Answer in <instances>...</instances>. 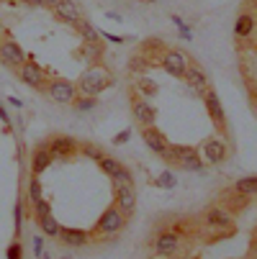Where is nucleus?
I'll return each mask as SVG.
<instances>
[{
  "mask_svg": "<svg viewBox=\"0 0 257 259\" xmlns=\"http://www.w3.org/2000/svg\"><path fill=\"white\" fill-rule=\"evenodd\" d=\"M108 85H111V77H108L105 72H100V69H88V72H83L80 80H78V93L90 95V98H98Z\"/></svg>",
  "mask_w": 257,
  "mask_h": 259,
  "instance_id": "nucleus-1",
  "label": "nucleus"
},
{
  "mask_svg": "<svg viewBox=\"0 0 257 259\" xmlns=\"http://www.w3.org/2000/svg\"><path fill=\"white\" fill-rule=\"evenodd\" d=\"M121 229H124V213H121L116 205L105 208V210H103V215L98 218V234L114 236V234H119Z\"/></svg>",
  "mask_w": 257,
  "mask_h": 259,
  "instance_id": "nucleus-2",
  "label": "nucleus"
},
{
  "mask_svg": "<svg viewBox=\"0 0 257 259\" xmlns=\"http://www.w3.org/2000/svg\"><path fill=\"white\" fill-rule=\"evenodd\" d=\"M47 146H49V152H52L54 159H69V157H75L80 152L78 141L69 139V136H52L47 141Z\"/></svg>",
  "mask_w": 257,
  "mask_h": 259,
  "instance_id": "nucleus-3",
  "label": "nucleus"
},
{
  "mask_svg": "<svg viewBox=\"0 0 257 259\" xmlns=\"http://www.w3.org/2000/svg\"><path fill=\"white\" fill-rule=\"evenodd\" d=\"M47 93H49V98L54 103H72V100H75V95H78V85L69 82V80L57 77V80H52L47 85Z\"/></svg>",
  "mask_w": 257,
  "mask_h": 259,
  "instance_id": "nucleus-4",
  "label": "nucleus"
},
{
  "mask_svg": "<svg viewBox=\"0 0 257 259\" xmlns=\"http://www.w3.org/2000/svg\"><path fill=\"white\" fill-rule=\"evenodd\" d=\"M21 80L28 85V88H33V90H47V77H44V69L36 64L33 59H28V62H23V67H21Z\"/></svg>",
  "mask_w": 257,
  "mask_h": 259,
  "instance_id": "nucleus-5",
  "label": "nucleus"
},
{
  "mask_svg": "<svg viewBox=\"0 0 257 259\" xmlns=\"http://www.w3.org/2000/svg\"><path fill=\"white\" fill-rule=\"evenodd\" d=\"M203 100H206V110H208V118L213 121V126H216L218 131H224V126H227V118H224V108H222V100H218L216 90L206 88V93H203Z\"/></svg>",
  "mask_w": 257,
  "mask_h": 259,
  "instance_id": "nucleus-6",
  "label": "nucleus"
},
{
  "mask_svg": "<svg viewBox=\"0 0 257 259\" xmlns=\"http://www.w3.org/2000/svg\"><path fill=\"white\" fill-rule=\"evenodd\" d=\"M0 62L8 67H23L26 62V52L21 49V44H16L13 39L0 41Z\"/></svg>",
  "mask_w": 257,
  "mask_h": 259,
  "instance_id": "nucleus-7",
  "label": "nucleus"
},
{
  "mask_svg": "<svg viewBox=\"0 0 257 259\" xmlns=\"http://www.w3.org/2000/svg\"><path fill=\"white\" fill-rule=\"evenodd\" d=\"M98 167L111 177L114 182H124V185H131V172L119 162V159H114V157H103L100 162H98Z\"/></svg>",
  "mask_w": 257,
  "mask_h": 259,
  "instance_id": "nucleus-8",
  "label": "nucleus"
},
{
  "mask_svg": "<svg viewBox=\"0 0 257 259\" xmlns=\"http://www.w3.org/2000/svg\"><path fill=\"white\" fill-rule=\"evenodd\" d=\"M116 185V208L121 213H131L136 208V190L134 185H124V182H114Z\"/></svg>",
  "mask_w": 257,
  "mask_h": 259,
  "instance_id": "nucleus-9",
  "label": "nucleus"
},
{
  "mask_svg": "<svg viewBox=\"0 0 257 259\" xmlns=\"http://www.w3.org/2000/svg\"><path fill=\"white\" fill-rule=\"evenodd\" d=\"M141 136H144V144L150 146L152 152H157L160 157H165L167 159V152H170V144L165 141V136L155 128V126H144V131H141Z\"/></svg>",
  "mask_w": 257,
  "mask_h": 259,
  "instance_id": "nucleus-10",
  "label": "nucleus"
},
{
  "mask_svg": "<svg viewBox=\"0 0 257 259\" xmlns=\"http://www.w3.org/2000/svg\"><path fill=\"white\" fill-rule=\"evenodd\" d=\"M162 67L170 72L172 77H182V72H186V67H188V57L182 52H177V49H170L162 57Z\"/></svg>",
  "mask_w": 257,
  "mask_h": 259,
  "instance_id": "nucleus-11",
  "label": "nucleus"
},
{
  "mask_svg": "<svg viewBox=\"0 0 257 259\" xmlns=\"http://www.w3.org/2000/svg\"><path fill=\"white\" fill-rule=\"evenodd\" d=\"M54 16L62 21V23H80L83 21V11L75 0H62V3L54 8Z\"/></svg>",
  "mask_w": 257,
  "mask_h": 259,
  "instance_id": "nucleus-12",
  "label": "nucleus"
},
{
  "mask_svg": "<svg viewBox=\"0 0 257 259\" xmlns=\"http://www.w3.org/2000/svg\"><path fill=\"white\" fill-rule=\"evenodd\" d=\"M52 162H54V157H52V152H49L47 141H44V144H39V146L33 149V157H31V175L39 177V175H42Z\"/></svg>",
  "mask_w": 257,
  "mask_h": 259,
  "instance_id": "nucleus-13",
  "label": "nucleus"
},
{
  "mask_svg": "<svg viewBox=\"0 0 257 259\" xmlns=\"http://www.w3.org/2000/svg\"><path fill=\"white\" fill-rule=\"evenodd\" d=\"M203 157L211 164H222L227 159V144L222 139H206L203 144Z\"/></svg>",
  "mask_w": 257,
  "mask_h": 259,
  "instance_id": "nucleus-14",
  "label": "nucleus"
},
{
  "mask_svg": "<svg viewBox=\"0 0 257 259\" xmlns=\"http://www.w3.org/2000/svg\"><path fill=\"white\" fill-rule=\"evenodd\" d=\"M131 110H134V118H136L141 126H155L157 113H155V108H152L150 103H146V100L134 98V100H131Z\"/></svg>",
  "mask_w": 257,
  "mask_h": 259,
  "instance_id": "nucleus-15",
  "label": "nucleus"
},
{
  "mask_svg": "<svg viewBox=\"0 0 257 259\" xmlns=\"http://www.w3.org/2000/svg\"><path fill=\"white\" fill-rule=\"evenodd\" d=\"M182 77L188 80V85H191L193 90H203V93H206V88H208V77H206V69H201L198 64H191V62H188L186 72H182Z\"/></svg>",
  "mask_w": 257,
  "mask_h": 259,
  "instance_id": "nucleus-16",
  "label": "nucleus"
},
{
  "mask_svg": "<svg viewBox=\"0 0 257 259\" xmlns=\"http://www.w3.org/2000/svg\"><path fill=\"white\" fill-rule=\"evenodd\" d=\"M177 246H180V244H177V236H175L172 231H165V234H160L157 241H155V254L167 256V254H175Z\"/></svg>",
  "mask_w": 257,
  "mask_h": 259,
  "instance_id": "nucleus-17",
  "label": "nucleus"
},
{
  "mask_svg": "<svg viewBox=\"0 0 257 259\" xmlns=\"http://www.w3.org/2000/svg\"><path fill=\"white\" fill-rule=\"evenodd\" d=\"M206 226H216V229L232 226L229 210H227V208H208V210H206Z\"/></svg>",
  "mask_w": 257,
  "mask_h": 259,
  "instance_id": "nucleus-18",
  "label": "nucleus"
},
{
  "mask_svg": "<svg viewBox=\"0 0 257 259\" xmlns=\"http://www.w3.org/2000/svg\"><path fill=\"white\" fill-rule=\"evenodd\" d=\"M62 244H67V246H85L88 244V234L83 231V229H59V236H57Z\"/></svg>",
  "mask_w": 257,
  "mask_h": 259,
  "instance_id": "nucleus-19",
  "label": "nucleus"
},
{
  "mask_svg": "<svg viewBox=\"0 0 257 259\" xmlns=\"http://www.w3.org/2000/svg\"><path fill=\"white\" fill-rule=\"evenodd\" d=\"M254 31V16L249 13H242L234 23V33H237V39H247V36H252Z\"/></svg>",
  "mask_w": 257,
  "mask_h": 259,
  "instance_id": "nucleus-20",
  "label": "nucleus"
},
{
  "mask_svg": "<svg viewBox=\"0 0 257 259\" xmlns=\"http://www.w3.org/2000/svg\"><path fill=\"white\" fill-rule=\"evenodd\" d=\"M36 224H39V229H42V234H47V236H59V224H57V218L52 215V213H47V215H42V218H36Z\"/></svg>",
  "mask_w": 257,
  "mask_h": 259,
  "instance_id": "nucleus-21",
  "label": "nucleus"
},
{
  "mask_svg": "<svg viewBox=\"0 0 257 259\" xmlns=\"http://www.w3.org/2000/svg\"><path fill=\"white\" fill-rule=\"evenodd\" d=\"M75 26H78L80 36H83V39H85L88 44H98V41H100V31H95L90 21H85V18H83V21H80V23H75Z\"/></svg>",
  "mask_w": 257,
  "mask_h": 259,
  "instance_id": "nucleus-22",
  "label": "nucleus"
},
{
  "mask_svg": "<svg viewBox=\"0 0 257 259\" xmlns=\"http://www.w3.org/2000/svg\"><path fill=\"white\" fill-rule=\"evenodd\" d=\"M234 193H242V195H257V177H242L234 182Z\"/></svg>",
  "mask_w": 257,
  "mask_h": 259,
  "instance_id": "nucleus-23",
  "label": "nucleus"
},
{
  "mask_svg": "<svg viewBox=\"0 0 257 259\" xmlns=\"http://www.w3.org/2000/svg\"><path fill=\"white\" fill-rule=\"evenodd\" d=\"M44 190H42V177H36V175H31V182H28V198H31V203H39L44 195H42Z\"/></svg>",
  "mask_w": 257,
  "mask_h": 259,
  "instance_id": "nucleus-24",
  "label": "nucleus"
},
{
  "mask_svg": "<svg viewBox=\"0 0 257 259\" xmlns=\"http://www.w3.org/2000/svg\"><path fill=\"white\" fill-rule=\"evenodd\" d=\"M180 167H182V169H188V172H201V169H203V162L198 159V152H196V154H191V157L182 159Z\"/></svg>",
  "mask_w": 257,
  "mask_h": 259,
  "instance_id": "nucleus-25",
  "label": "nucleus"
},
{
  "mask_svg": "<svg viewBox=\"0 0 257 259\" xmlns=\"http://www.w3.org/2000/svg\"><path fill=\"white\" fill-rule=\"evenodd\" d=\"M95 105H98V98H90V95L75 100V110H78V113H88V110H93Z\"/></svg>",
  "mask_w": 257,
  "mask_h": 259,
  "instance_id": "nucleus-26",
  "label": "nucleus"
},
{
  "mask_svg": "<svg viewBox=\"0 0 257 259\" xmlns=\"http://www.w3.org/2000/svg\"><path fill=\"white\" fill-rule=\"evenodd\" d=\"M80 149H83V154H85V157H90V159H95V162H100V159L105 157V154H103V149H100V146H95V144H83Z\"/></svg>",
  "mask_w": 257,
  "mask_h": 259,
  "instance_id": "nucleus-27",
  "label": "nucleus"
},
{
  "mask_svg": "<svg viewBox=\"0 0 257 259\" xmlns=\"http://www.w3.org/2000/svg\"><path fill=\"white\" fill-rule=\"evenodd\" d=\"M33 213H36V218H42V215H47V213H52V205H49V200H39V203H33Z\"/></svg>",
  "mask_w": 257,
  "mask_h": 259,
  "instance_id": "nucleus-28",
  "label": "nucleus"
},
{
  "mask_svg": "<svg viewBox=\"0 0 257 259\" xmlns=\"http://www.w3.org/2000/svg\"><path fill=\"white\" fill-rule=\"evenodd\" d=\"M6 256H8V259H23V246H21V241H13V244L8 246Z\"/></svg>",
  "mask_w": 257,
  "mask_h": 259,
  "instance_id": "nucleus-29",
  "label": "nucleus"
},
{
  "mask_svg": "<svg viewBox=\"0 0 257 259\" xmlns=\"http://www.w3.org/2000/svg\"><path fill=\"white\" fill-rule=\"evenodd\" d=\"M13 218H16V231L21 234V224H23V203L18 200L16 208H13Z\"/></svg>",
  "mask_w": 257,
  "mask_h": 259,
  "instance_id": "nucleus-30",
  "label": "nucleus"
},
{
  "mask_svg": "<svg viewBox=\"0 0 257 259\" xmlns=\"http://www.w3.org/2000/svg\"><path fill=\"white\" fill-rule=\"evenodd\" d=\"M139 90H141L144 95H155V93H157V85L150 82V80H141V82H139Z\"/></svg>",
  "mask_w": 257,
  "mask_h": 259,
  "instance_id": "nucleus-31",
  "label": "nucleus"
},
{
  "mask_svg": "<svg viewBox=\"0 0 257 259\" xmlns=\"http://www.w3.org/2000/svg\"><path fill=\"white\" fill-rule=\"evenodd\" d=\"M33 254H36V259L44 254V239H42V234H36V236H33Z\"/></svg>",
  "mask_w": 257,
  "mask_h": 259,
  "instance_id": "nucleus-32",
  "label": "nucleus"
},
{
  "mask_svg": "<svg viewBox=\"0 0 257 259\" xmlns=\"http://www.w3.org/2000/svg\"><path fill=\"white\" fill-rule=\"evenodd\" d=\"M160 185H162V188H175V177H172L170 172H165V175L160 177Z\"/></svg>",
  "mask_w": 257,
  "mask_h": 259,
  "instance_id": "nucleus-33",
  "label": "nucleus"
},
{
  "mask_svg": "<svg viewBox=\"0 0 257 259\" xmlns=\"http://www.w3.org/2000/svg\"><path fill=\"white\" fill-rule=\"evenodd\" d=\"M131 69H134V72H144V69H146V59H141V57L131 59Z\"/></svg>",
  "mask_w": 257,
  "mask_h": 259,
  "instance_id": "nucleus-34",
  "label": "nucleus"
},
{
  "mask_svg": "<svg viewBox=\"0 0 257 259\" xmlns=\"http://www.w3.org/2000/svg\"><path fill=\"white\" fill-rule=\"evenodd\" d=\"M0 121H3V123H6V128L11 126V116H8V110L3 108V103H0Z\"/></svg>",
  "mask_w": 257,
  "mask_h": 259,
  "instance_id": "nucleus-35",
  "label": "nucleus"
},
{
  "mask_svg": "<svg viewBox=\"0 0 257 259\" xmlns=\"http://www.w3.org/2000/svg\"><path fill=\"white\" fill-rule=\"evenodd\" d=\"M21 3H26L31 8H44V0H21Z\"/></svg>",
  "mask_w": 257,
  "mask_h": 259,
  "instance_id": "nucleus-36",
  "label": "nucleus"
},
{
  "mask_svg": "<svg viewBox=\"0 0 257 259\" xmlns=\"http://www.w3.org/2000/svg\"><path fill=\"white\" fill-rule=\"evenodd\" d=\"M129 136H131V134H129V131H124V134H119V136L114 139V144H124V141H126Z\"/></svg>",
  "mask_w": 257,
  "mask_h": 259,
  "instance_id": "nucleus-37",
  "label": "nucleus"
},
{
  "mask_svg": "<svg viewBox=\"0 0 257 259\" xmlns=\"http://www.w3.org/2000/svg\"><path fill=\"white\" fill-rule=\"evenodd\" d=\"M62 0H44V8H57Z\"/></svg>",
  "mask_w": 257,
  "mask_h": 259,
  "instance_id": "nucleus-38",
  "label": "nucleus"
},
{
  "mask_svg": "<svg viewBox=\"0 0 257 259\" xmlns=\"http://www.w3.org/2000/svg\"><path fill=\"white\" fill-rule=\"evenodd\" d=\"M11 105H13V108H21V105H23V103H21V100H18V98H11Z\"/></svg>",
  "mask_w": 257,
  "mask_h": 259,
  "instance_id": "nucleus-39",
  "label": "nucleus"
},
{
  "mask_svg": "<svg viewBox=\"0 0 257 259\" xmlns=\"http://www.w3.org/2000/svg\"><path fill=\"white\" fill-rule=\"evenodd\" d=\"M62 259H69V256H62Z\"/></svg>",
  "mask_w": 257,
  "mask_h": 259,
  "instance_id": "nucleus-40",
  "label": "nucleus"
},
{
  "mask_svg": "<svg viewBox=\"0 0 257 259\" xmlns=\"http://www.w3.org/2000/svg\"><path fill=\"white\" fill-rule=\"evenodd\" d=\"M254 246H257V244H254Z\"/></svg>",
  "mask_w": 257,
  "mask_h": 259,
  "instance_id": "nucleus-41",
  "label": "nucleus"
}]
</instances>
